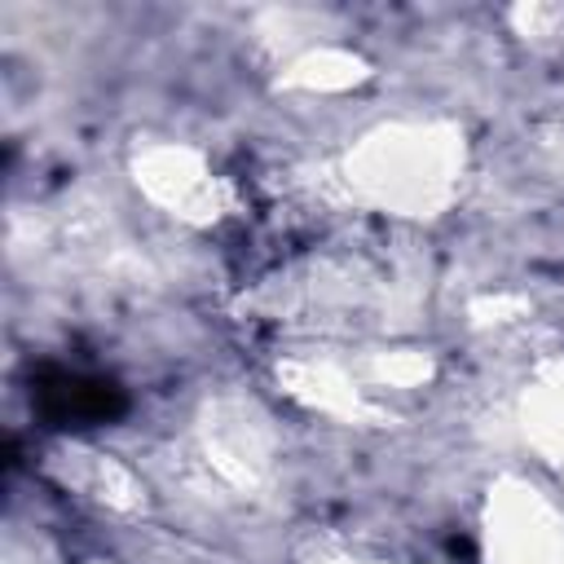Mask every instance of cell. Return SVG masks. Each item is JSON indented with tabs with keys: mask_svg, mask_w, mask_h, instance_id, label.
I'll return each instance as SVG.
<instances>
[{
	"mask_svg": "<svg viewBox=\"0 0 564 564\" xmlns=\"http://www.w3.org/2000/svg\"><path fill=\"white\" fill-rule=\"evenodd\" d=\"M35 401L53 423H106L123 410V392L110 379H88L66 370L44 375L35 388Z\"/></svg>",
	"mask_w": 564,
	"mask_h": 564,
	"instance_id": "obj_1",
	"label": "cell"
}]
</instances>
